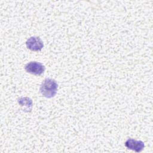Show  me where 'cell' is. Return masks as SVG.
I'll return each mask as SVG.
<instances>
[{
    "label": "cell",
    "mask_w": 153,
    "mask_h": 153,
    "mask_svg": "<svg viewBox=\"0 0 153 153\" xmlns=\"http://www.w3.org/2000/svg\"><path fill=\"white\" fill-rule=\"evenodd\" d=\"M58 88V84L52 78L45 79L41 84L39 91L41 94L46 98H51L56 96Z\"/></svg>",
    "instance_id": "cell-1"
},
{
    "label": "cell",
    "mask_w": 153,
    "mask_h": 153,
    "mask_svg": "<svg viewBox=\"0 0 153 153\" xmlns=\"http://www.w3.org/2000/svg\"><path fill=\"white\" fill-rule=\"evenodd\" d=\"M25 69L27 73L35 75H41L44 72L45 67L40 62H30L25 65Z\"/></svg>",
    "instance_id": "cell-2"
},
{
    "label": "cell",
    "mask_w": 153,
    "mask_h": 153,
    "mask_svg": "<svg viewBox=\"0 0 153 153\" xmlns=\"http://www.w3.org/2000/svg\"><path fill=\"white\" fill-rule=\"evenodd\" d=\"M26 45L27 49L33 51H41L44 47L41 39L38 36H32L27 39Z\"/></svg>",
    "instance_id": "cell-3"
},
{
    "label": "cell",
    "mask_w": 153,
    "mask_h": 153,
    "mask_svg": "<svg viewBox=\"0 0 153 153\" xmlns=\"http://www.w3.org/2000/svg\"><path fill=\"white\" fill-rule=\"evenodd\" d=\"M125 146L130 150L134 151L136 152H141L145 148V144L142 140H137L131 138L128 139L125 142Z\"/></svg>",
    "instance_id": "cell-4"
},
{
    "label": "cell",
    "mask_w": 153,
    "mask_h": 153,
    "mask_svg": "<svg viewBox=\"0 0 153 153\" xmlns=\"http://www.w3.org/2000/svg\"><path fill=\"white\" fill-rule=\"evenodd\" d=\"M19 104L22 107L23 111L30 112L32 110L33 102L32 100L27 97H22L18 99Z\"/></svg>",
    "instance_id": "cell-5"
}]
</instances>
